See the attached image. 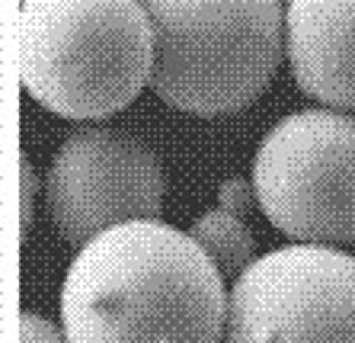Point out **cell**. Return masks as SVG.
Segmentation results:
<instances>
[{
  "label": "cell",
  "instance_id": "6da1fadb",
  "mask_svg": "<svg viewBox=\"0 0 355 343\" xmlns=\"http://www.w3.org/2000/svg\"><path fill=\"white\" fill-rule=\"evenodd\" d=\"M227 299L196 237L138 218L83 244L58 308L71 343H221Z\"/></svg>",
  "mask_w": 355,
  "mask_h": 343
},
{
  "label": "cell",
  "instance_id": "7a4b0ae2",
  "mask_svg": "<svg viewBox=\"0 0 355 343\" xmlns=\"http://www.w3.org/2000/svg\"><path fill=\"white\" fill-rule=\"evenodd\" d=\"M154 74V26L141 0H23L19 77L64 119H106Z\"/></svg>",
  "mask_w": 355,
  "mask_h": 343
},
{
  "label": "cell",
  "instance_id": "3957f363",
  "mask_svg": "<svg viewBox=\"0 0 355 343\" xmlns=\"http://www.w3.org/2000/svg\"><path fill=\"white\" fill-rule=\"evenodd\" d=\"M154 26L150 90L192 116L259 100L285 55L282 0H144Z\"/></svg>",
  "mask_w": 355,
  "mask_h": 343
},
{
  "label": "cell",
  "instance_id": "277c9868",
  "mask_svg": "<svg viewBox=\"0 0 355 343\" xmlns=\"http://www.w3.org/2000/svg\"><path fill=\"white\" fill-rule=\"evenodd\" d=\"M257 206L297 244L355 241V119L301 109L269 128L253 158Z\"/></svg>",
  "mask_w": 355,
  "mask_h": 343
},
{
  "label": "cell",
  "instance_id": "5b68a950",
  "mask_svg": "<svg viewBox=\"0 0 355 343\" xmlns=\"http://www.w3.org/2000/svg\"><path fill=\"white\" fill-rule=\"evenodd\" d=\"M221 343H355V257L297 241L257 257L234 279Z\"/></svg>",
  "mask_w": 355,
  "mask_h": 343
},
{
  "label": "cell",
  "instance_id": "8992f818",
  "mask_svg": "<svg viewBox=\"0 0 355 343\" xmlns=\"http://www.w3.org/2000/svg\"><path fill=\"white\" fill-rule=\"evenodd\" d=\"M51 225L71 247H83L122 221L160 218L164 167L148 144L116 128L67 135L45 176Z\"/></svg>",
  "mask_w": 355,
  "mask_h": 343
},
{
  "label": "cell",
  "instance_id": "52a82bcc",
  "mask_svg": "<svg viewBox=\"0 0 355 343\" xmlns=\"http://www.w3.org/2000/svg\"><path fill=\"white\" fill-rule=\"evenodd\" d=\"M285 55L311 100L355 109V0H288Z\"/></svg>",
  "mask_w": 355,
  "mask_h": 343
},
{
  "label": "cell",
  "instance_id": "ba28073f",
  "mask_svg": "<svg viewBox=\"0 0 355 343\" xmlns=\"http://www.w3.org/2000/svg\"><path fill=\"white\" fill-rule=\"evenodd\" d=\"M189 235L205 247V253L215 260L224 279H240L257 260V241L250 235V228L240 221V215L221 206L198 215Z\"/></svg>",
  "mask_w": 355,
  "mask_h": 343
},
{
  "label": "cell",
  "instance_id": "9c48e42d",
  "mask_svg": "<svg viewBox=\"0 0 355 343\" xmlns=\"http://www.w3.org/2000/svg\"><path fill=\"white\" fill-rule=\"evenodd\" d=\"M253 202H257V190L247 180H227L218 186V206L234 212V215H247L253 209Z\"/></svg>",
  "mask_w": 355,
  "mask_h": 343
},
{
  "label": "cell",
  "instance_id": "30bf717a",
  "mask_svg": "<svg viewBox=\"0 0 355 343\" xmlns=\"http://www.w3.org/2000/svg\"><path fill=\"white\" fill-rule=\"evenodd\" d=\"M19 343H71L64 334V327H55L49 318L29 315L26 311L19 321Z\"/></svg>",
  "mask_w": 355,
  "mask_h": 343
},
{
  "label": "cell",
  "instance_id": "8fae6325",
  "mask_svg": "<svg viewBox=\"0 0 355 343\" xmlns=\"http://www.w3.org/2000/svg\"><path fill=\"white\" fill-rule=\"evenodd\" d=\"M23 231H29L33 228V202H35V196H33V190H35V174H33V164L26 160L23 164Z\"/></svg>",
  "mask_w": 355,
  "mask_h": 343
}]
</instances>
